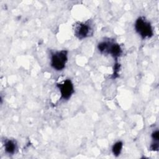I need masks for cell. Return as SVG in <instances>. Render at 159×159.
I'll return each mask as SVG.
<instances>
[{
    "instance_id": "cell-1",
    "label": "cell",
    "mask_w": 159,
    "mask_h": 159,
    "mask_svg": "<svg viewBox=\"0 0 159 159\" xmlns=\"http://www.w3.org/2000/svg\"><path fill=\"white\" fill-rule=\"evenodd\" d=\"M135 29L136 32L142 39L150 38L153 34L150 23L143 17H139L136 20Z\"/></svg>"
},
{
    "instance_id": "cell-2",
    "label": "cell",
    "mask_w": 159,
    "mask_h": 159,
    "mask_svg": "<svg viewBox=\"0 0 159 159\" xmlns=\"http://www.w3.org/2000/svg\"><path fill=\"white\" fill-rule=\"evenodd\" d=\"M68 60V52L63 50L52 54L50 64L52 67L57 71L64 69Z\"/></svg>"
},
{
    "instance_id": "cell-3",
    "label": "cell",
    "mask_w": 159,
    "mask_h": 159,
    "mask_svg": "<svg viewBox=\"0 0 159 159\" xmlns=\"http://www.w3.org/2000/svg\"><path fill=\"white\" fill-rule=\"evenodd\" d=\"M75 35L79 39L86 38L93 34V29L88 22H78L73 25Z\"/></svg>"
},
{
    "instance_id": "cell-4",
    "label": "cell",
    "mask_w": 159,
    "mask_h": 159,
    "mask_svg": "<svg viewBox=\"0 0 159 159\" xmlns=\"http://www.w3.org/2000/svg\"><path fill=\"white\" fill-rule=\"evenodd\" d=\"M61 98L65 100L69 99L74 93V87L71 81L69 79L65 80L61 83L57 84Z\"/></svg>"
},
{
    "instance_id": "cell-5",
    "label": "cell",
    "mask_w": 159,
    "mask_h": 159,
    "mask_svg": "<svg viewBox=\"0 0 159 159\" xmlns=\"http://www.w3.org/2000/svg\"><path fill=\"white\" fill-rule=\"evenodd\" d=\"M106 53H109L114 58H117L121 55L122 49L119 44L109 42V45H108V48L107 49Z\"/></svg>"
},
{
    "instance_id": "cell-6",
    "label": "cell",
    "mask_w": 159,
    "mask_h": 159,
    "mask_svg": "<svg viewBox=\"0 0 159 159\" xmlns=\"http://www.w3.org/2000/svg\"><path fill=\"white\" fill-rule=\"evenodd\" d=\"M4 147L6 152L8 154H14L17 150L16 142L14 140L11 139L6 140L4 142Z\"/></svg>"
},
{
    "instance_id": "cell-7",
    "label": "cell",
    "mask_w": 159,
    "mask_h": 159,
    "mask_svg": "<svg viewBox=\"0 0 159 159\" xmlns=\"http://www.w3.org/2000/svg\"><path fill=\"white\" fill-rule=\"evenodd\" d=\"M122 147H123V143L121 141H118L113 145L112 147V152L114 156L117 157L120 155L122 149Z\"/></svg>"
},
{
    "instance_id": "cell-8",
    "label": "cell",
    "mask_w": 159,
    "mask_h": 159,
    "mask_svg": "<svg viewBox=\"0 0 159 159\" xmlns=\"http://www.w3.org/2000/svg\"><path fill=\"white\" fill-rule=\"evenodd\" d=\"M152 138L154 140V142H158L159 140V132L158 130H157L154 131L152 134Z\"/></svg>"
},
{
    "instance_id": "cell-9",
    "label": "cell",
    "mask_w": 159,
    "mask_h": 159,
    "mask_svg": "<svg viewBox=\"0 0 159 159\" xmlns=\"http://www.w3.org/2000/svg\"><path fill=\"white\" fill-rule=\"evenodd\" d=\"M150 150L153 151H157L158 150V142H154L150 146Z\"/></svg>"
}]
</instances>
